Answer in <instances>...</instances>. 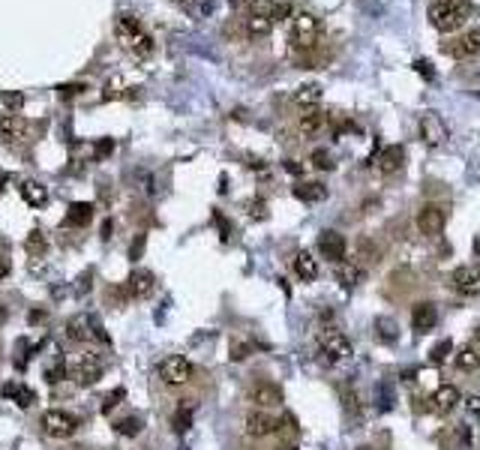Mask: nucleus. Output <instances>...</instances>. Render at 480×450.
Listing matches in <instances>:
<instances>
[{
  "instance_id": "obj_35",
  "label": "nucleus",
  "mask_w": 480,
  "mask_h": 450,
  "mask_svg": "<svg viewBox=\"0 0 480 450\" xmlns=\"http://www.w3.org/2000/svg\"><path fill=\"white\" fill-rule=\"evenodd\" d=\"M142 429H144V420L135 417V415H130V417H123V420L115 423V432L123 435V439H135V435L142 432Z\"/></svg>"
},
{
  "instance_id": "obj_42",
  "label": "nucleus",
  "mask_w": 480,
  "mask_h": 450,
  "mask_svg": "<svg viewBox=\"0 0 480 450\" xmlns=\"http://www.w3.org/2000/svg\"><path fill=\"white\" fill-rule=\"evenodd\" d=\"M309 162H312V166H315V168H319V171H331V168H333V156H331V154H327V150H324V147H319V150H312V156H309Z\"/></svg>"
},
{
  "instance_id": "obj_49",
  "label": "nucleus",
  "mask_w": 480,
  "mask_h": 450,
  "mask_svg": "<svg viewBox=\"0 0 480 450\" xmlns=\"http://www.w3.org/2000/svg\"><path fill=\"white\" fill-rule=\"evenodd\" d=\"M378 399H382V403H378V408H382V411H390V408H394V391H390V387L378 384Z\"/></svg>"
},
{
  "instance_id": "obj_51",
  "label": "nucleus",
  "mask_w": 480,
  "mask_h": 450,
  "mask_svg": "<svg viewBox=\"0 0 480 450\" xmlns=\"http://www.w3.org/2000/svg\"><path fill=\"white\" fill-rule=\"evenodd\" d=\"M60 379H67V367H63V364H57V367H52V369L45 372V381H48V384H57Z\"/></svg>"
},
{
  "instance_id": "obj_18",
  "label": "nucleus",
  "mask_w": 480,
  "mask_h": 450,
  "mask_svg": "<svg viewBox=\"0 0 480 450\" xmlns=\"http://www.w3.org/2000/svg\"><path fill=\"white\" fill-rule=\"evenodd\" d=\"M402 166H406V147L402 144H390V147H384L382 154H378V171H382L384 178L396 174Z\"/></svg>"
},
{
  "instance_id": "obj_33",
  "label": "nucleus",
  "mask_w": 480,
  "mask_h": 450,
  "mask_svg": "<svg viewBox=\"0 0 480 450\" xmlns=\"http://www.w3.org/2000/svg\"><path fill=\"white\" fill-rule=\"evenodd\" d=\"M457 367L462 372H472L480 367V348L477 345H462L459 352H457Z\"/></svg>"
},
{
  "instance_id": "obj_54",
  "label": "nucleus",
  "mask_w": 480,
  "mask_h": 450,
  "mask_svg": "<svg viewBox=\"0 0 480 450\" xmlns=\"http://www.w3.org/2000/svg\"><path fill=\"white\" fill-rule=\"evenodd\" d=\"M414 69H418V72L423 75V79H435V69H429L426 60H418V64H414Z\"/></svg>"
},
{
  "instance_id": "obj_27",
  "label": "nucleus",
  "mask_w": 480,
  "mask_h": 450,
  "mask_svg": "<svg viewBox=\"0 0 480 450\" xmlns=\"http://www.w3.org/2000/svg\"><path fill=\"white\" fill-rule=\"evenodd\" d=\"M360 277H363L360 267L351 265V261H339V265H336V279H339V285H343L345 292L355 289V285L360 282Z\"/></svg>"
},
{
  "instance_id": "obj_39",
  "label": "nucleus",
  "mask_w": 480,
  "mask_h": 450,
  "mask_svg": "<svg viewBox=\"0 0 480 450\" xmlns=\"http://www.w3.org/2000/svg\"><path fill=\"white\" fill-rule=\"evenodd\" d=\"M273 6H276V0H249V4H246L249 16H256V18H270Z\"/></svg>"
},
{
  "instance_id": "obj_32",
  "label": "nucleus",
  "mask_w": 480,
  "mask_h": 450,
  "mask_svg": "<svg viewBox=\"0 0 480 450\" xmlns=\"http://www.w3.org/2000/svg\"><path fill=\"white\" fill-rule=\"evenodd\" d=\"M358 258L363 261V265H375L378 258H382V249H378V243L372 241V237H358Z\"/></svg>"
},
{
  "instance_id": "obj_26",
  "label": "nucleus",
  "mask_w": 480,
  "mask_h": 450,
  "mask_svg": "<svg viewBox=\"0 0 480 450\" xmlns=\"http://www.w3.org/2000/svg\"><path fill=\"white\" fill-rule=\"evenodd\" d=\"M375 336H378V340H382L384 345H396V342H399V324H396L394 318H387V316L375 318Z\"/></svg>"
},
{
  "instance_id": "obj_2",
  "label": "nucleus",
  "mask_w": 480,
  "mask_h": 450,
  "mask_svg": "<svg viewBox=\"0 0 480 450\" xmlns=\"http://www.w3.org/2000/svg\"><path fill=\"white\" fill-rule=\"evenodd\" d=\"M469 9H472V0H435V4L429 6V24H433L438 33H453L462 28Z\"/></svg>"
},
{
  "instance_id": "obj_12",
  "label": "nucleus",
  "mask_w": 480,
  "mask_h": 450,
  "mask_svg": "<svg viewBox=\"0 0 480 450\" xmlns=\"http://www.w3.org/2000/svg\"><path fill=\"white\" fill-rule=\"evenodd\" d=\"M249 399L264 411V408H280L285 396H282V387H280V384H273V381H258V384H252Z\"/></svg>"
},
{
  "instance_id": "obj_28",
  "label": "nucleus",
  "mask_w": 480,
  "mask_h": 450,
  "mask_svg": "<svg viewBox=\"0 0 480 450\" xmlns=\"http://www.w3.org/2000/svg\"><path fill=\"white\" fill-rule=\"evenodd\" d=\"M295 273L303 279V282H312L315 277H319V265H315V258L309 253H297L295 258Z\"/></svg>"
},
{
  "instance_id": "obj_10",
  "label": "nucleus",
  "mask_w": 480,
  "mask_h": 450,
  "mask_svg": "<svg viewBox=\"0 0 480 450\" xmlns=\"http://www.w3.org/2000/svg\"><path fill=\"white\" fill-rule=\"evenodd\" d=\"M319 253L327 258V261H333V265H339V261H345V253H348V243H345V237L333 231V229H327L319 234Z\"/></svg>"
},
{
  "instance_id": "obj_53",
  "label": "nucleus",
  "mask_w": 480,
  "mask_h": 450,
  "mask_svg": "<svg viewBox=\"0 0 480 450\" xmlns=\"http://www.w3.org/2000/svg\"><path fill=\"white\" fill-rule=\"evenodd\" d=\"M465 411L474 415V417H480V396H469V399H465Z\"/></svg>"
},
{
  "instance_id": "obj_55",
  "label": "nucleus",
  "mask_w": 480,
  "mask_h": 450,
  "mask_svg": "<svg viewBox=\"0 0 480 450\" xmlns=\"http://www.w3.org/2000/svg\"><path fill=\"white\" fill-rule=\"evenodd\" d=\"M9 270H12V265H9V258L0 253V282H4L6 277H9Z\"/></svg>"
},
{
  "instance_id": "obj_31",
  "label": "nucleus",
  "mask_w": 480,
  "mask_h": 450,
  "mask_svg": "<svg viewBox=\"0 0 480 450\" xmlns=\"http://www.w3.org/2000/svg\"><path fill=\"white\" fill-rule=\"evenodd\" d=\"M24 249H28L30 258H42L48 253V237L42 234V229H33L28 234V241H24Z\"/></svg>"
},
{
  "instance_id": "obj_43",
  "label": "nucleus",
  "mask_w": 480,
  "mask_h": 450,
  "mask_svg": "<svg viewBox=\"0 0 480 450\" xmlns=\"http://www.w3.org/2000/svg\"><path fill=\"white\" fill-rule=\"evenodd\" d=\"M213 225H217V229H219V237H222V243H229L232 241V222L229 219H225V214H222V210H213Z\"/></svg>"
},
{
  "instance_id": "obj_4",
  "label": "nucleus",
  "mask_w": 480,
  "mask_h": 450,
  "mask_svg": "<svg viewBox=\"0 0 480 450\" xmlns=\"http://www.w3.org/2000/svg\"><path fill=\"white\" fill-rule=\"evenodd\" d=\"M40 427L48 439L63 442V439H72L75 435V429H79V417L69 415V411H63V408H48L40 417Z\"/></svg>"
},
{
  "instance_id": "obj_24",
  "label": "nucleus",
  "mask_w": 480,
  "mask_h": 450,
  "mask_svg": "<svg viewBox=\"0 0 480 450\" xmlns=\"http://www.w3.org/2000/svg\"><path fill=\"white\" fill-rule=\"evenodd\" d=\"M295 198H300V202H307V204L324 202V198H327V186L319 183V180H312V183H297V186H295Z\"/></svg>"
},
{
  "instance_id": "obj_25",
  "label": "nucleus",
  "mask_w": 480,
  "mask_h": 450,
  "mask_svg": "<svg viewBox=\"0 0 480 450\" xmlns=\"http://www.w3.org/2000/svg\"><path fill=\"white\" fill-rule=\"evenodd\" d=\"M21 198L28 202L30 207H42L48 202V190L40 183V180H24L21 183Z\"/></svg>"
},
{
  "instance_id": "obj_9",
  "label": "nucleus",
  "mask_w": 480,
  "mask_h": 450,
  "mask_svg": "<svg viewBox=\"0 0 480 450\" xmlns=\"http://www.w3.org/2000/svg\"><path fill=\"white\" fill-rule=\"evenodd\" d=\"M244 429H246L249 439H268V435H273L276 429H280V420L258 408V411H249V415H246Z\"/></svg>"
},
{
  "instance_id": "obj_52",
  "label": "nucleus",
  "mask_w": 480,
  "mask_h": 450,
  "mask_svg": "<svg viewBox=\"0 0 480 450\" xmlns=\"http://www.w3.org/2000/svg\"><path fill=\"white\" fill-rule=\"evenodd\" d=\"M48 318V309H30L28 312V324H42Z\"/></svg>"
},
{
  "instance_id": "obj_41",
  "label": "nucleus",
  "mask_w": 480,
  "mask_h": 450,
  "mask_svg": "<svg viewBox=\"0 0 480 450\" xmlns=\"http://www.w3.org/2000/svg\"><path fill=\"white\" fill-rule=\"evenodd\" d=\"M126 399V387H115L111 393H105V399H103V415H111L120 403Z\"/></svg>"
},
{
  "instance_id": "obj_61",
  "label": "nucleus",
  "mask_w": 480,
  "mask_h": 450,
  "mask_svg": "<svg viewBox=\"0 0 480 450\" xmlns=\"http://www.w3.org/2000/svg\"><path fill=\"white\" fill-rule=\"evenodd\" d=\"M276 450H300V447H295V444H282V447H276Z\"/></svg>"
},
{
  "instance_id": "obj_7",
  "label": "nucleus",
  "mask_w": 480,
  "mask_h": 450,
  "mask_svg": "<svg viewBox=\"0 0 480 450\" xmlns=\"http://www.w3.org/2000/svg\"><path fill=\"white\" fill-rule=\"evenodd\" d=\"M28 139H30V123L21 115H0V142L24 144Z\"/></svg>"
},
{
  "instance_id": "obj_16",
  "label": "nucleus",
  "mask_w": 480,
  "mask_h": 450,
  "mask_svg": "<svg viewBox=\"0 0 480 450\" xmlns=\"http://www.w3.org/2000/svg\"><path fill=\"white\" fill-rule=\"evenodd\" d=\"M435 324H438L435 304L423 300V304H418V306L411 309V328H414V333H429V330H435Z\"/></svg>"
},
{
  "instance_id": "obj_44",
  "label": "nucleus",
  "mask_w": 480,
  "mask_h": 450,
  "mask_svg": "<svg viewBox=\"0 0 480 450\" xmlns=\"http://www.w3.org/2000/svg\"><path fill=\"white\" fill-rule=\"evenodd\" d=\"M0 103H4V105L12 111V115H16V111L24 105V96H21L18 91H4V93H0Z\"/></svg>"
},
{
  "instance_id": "obj_22",
  "label": "nucleus",
  "mask_w": 480,
  "mask_h": 450,
  "mask_svg": "<svg viewBox=\"0 0 480 450\" xmlns=\"http://www.w3.org/2000/svg\"><path fill=\"white\" fill-rule=\"evenodd\" d=\"M67 340L69 342H87L91 340V316H72L67 321Z\"/></svg>"
},
{
  "instance_id": "obj_20",
  "label": "nucleus",
  "mask_w": 480,
  "mask_h": 450,
  "mask_svg": "<svg viewBox=\"0 0 480 450\" xmlns=\"http://www.w3.org/2000/svg\"><path fill=\"white\" fill-rule=\"evenodd\" d=\"M93 210H96L93 202H75V204H69L67 217H63V225H67V229H87V225L93 222Z\"/></svg>"
},
{
  "instance_id": "obj_13",
  "label": "nucleus",
  "mask_w": 480,
  "mask_h": 450,
  "mask_svg": "<svg viewBox=\"0 0 480 450\" xmlns=\"http://www.w3.org/2000/svg\"><path fill=\"white\" fill-rule=\"evenodd\" d=\"M450 289L465 297H477L480 294V270L477 267H457L450 273Z\"/></svg>"
},
{
  "instance_id": "obj_46",
  "label": "nucleus",
  "mask_w": 480,
  "mask_h": 450,
  "mask_svg": "<svg viewBox=\"0 0 480 450\" xmlns=\"http://www.w3.org/2000/svg\"><path fill=\"white\" fill-rule=\"evenodd\" d=\"M144 249H147V234H135V241H132V246H130V258L138 261V258L144 255Z\"/></svg>"
},
{
  "instance_id": "obj_21",
  "label": "nucleus",
  "mask_w": 480,
  "mask_h": 450,
  "mask_svg": "<svg viewBox=\"0 0 480 450\" xmlns=\"http://www.w3.org/2000/svg\"><path fill=\"white\" fill-rule=\"evenodd\" d=\"M4 396L12 399L18 408H30L36 403V393L30 391L28 384H21V381H12V384H4Z\"/></svg>"
},
{
  "instance_id": "obj_36",
  "label": "nucleus",
  "mask_w": 480,
  "mask_h": 450,
  "mask_svg": "<svg viewBox=\"0 0 480 450\" xmlns=\"http://www.w3.org/2000/svg\"><path fill=\"white\" fill-rule=\"evenodd\" d=\"M270 30H273L270 18H256V16L246 18V36H252V40H261V36H268Z\"/></svg>"
},
{
  "instance_id": "obj_59",
  "label": "nucleus",
  "mask_w": 480,
  "mask_h": 450,
  "mask_svg": "<svg viewBox=\"0 0 480 450\" xmlns=\"http://www.w3.org/2000/svg\"><path fill=\"white\" fill-rule=\"evenodd\" d=\"M285 171L288 174H303V166H297L295 159H285Z\"/></svg>"
},
{
  "instance_id": "obj_3",
  "label": "nucleus",
  "mask_w": 480,
  "mask_h": 450,
  "mask_svg": "<svg viewBox=\"0 0 480 450\" xmlns=\"http://www.w3.org/2000/svg\"><path fill=\"white\" fill-rule=\"evenodd\" d=\"M288 40H292L295 52H312L321 40V21L309 16V12H300L292 18V30H288Z\"/></svg>"
},
{
  "instance_id": "obj_62",
  "label": "nucleus",
  "mask_w": 480,
  "mask_h": 450,
  "mask_svg": "<svg viewBox=\"0 0 480 450\" xmlns=\"http://www.w3.org/2000/svg\"><path fill=\"white\" fill-rule=\"evenodd\" d=\"M474 340H480V321L474 324Z\"/></svg>"
},
{
  "instance_id": "obj_15",
  "label": "nucleus",
  "mask_w": 480,
  "mask_h": 450,
  "mask_svg": "<svg viewBox=\"0 0 480 450\" xmlns=\"http://www.w3.org/2000/svg\"><path fill=\"white\" fill-rule=\"evenodd\" d=\"M421 139L429 144V147H441L447 142V127H445V120H441L435 111L433 115H423L421 117Z\"/></svg>"
},
{
  "instance_id": "obj_48",
  "label": "nucleus",
  "mask_w": 480,
  "mask_h": 450,
  "mask_svg": "<svg viewBox=\"0 0 480 450\" xmlns=\"http://www.w3.org/2000/svg\"><path fill=\"white\" fill-rule=\"evenodd\" d=\"M108 154H115V139H99L93 147V156L96 159H105Z\"/></svg>"
},
{
  "instance_id": "obj_19",
  "label": "nucleus",
  "mask_w": 480,
  "mask_h": 450,
  "mask_svg": "<svg viewBox=\"0 0 480 450\" xmlns=\"http://www.w3.org/2000/svg\"><path fill=\"white\" fill-rule=\"evenodd\" d=\"M445 52L450 57H474L480 52V30H469V33H462L459 40H453L445 45Z\"/></svg>"
},
{
  "instance_id": "obj_47",
  "label": "nucleus",
  "mask_w": 480,
  "mask_h": 450,
  "mask_svg": "<svg viewBox=\"0 0 480 450\" xmlns=\"http://www.w3.org/2000/svg\"><path fill=\"white\" fill-rule=\"evenodd\" d=\"M105 297H108V304L115 300V306H126V304H130V294H126L123 285H115V289H108Z\"/></svg>"
},
{
  "instance_id": "obj_63",
  "label": "nucleus",
  "mask_w": 480,
  "mask_h": 450,
  "mask_svg": "<svg viewBox=\"0 0 480 450\" xmlns=\"http://www.w3.org/2000/svg\"><path fill=\"white\" fill-rule=\"evenodd\" d=\"M358 450H372V447H358Z\"/></svg>"
},
{
  "instance_id": "obj_29",
  "label": "nucleus",
  "mask_w": 480,
  "mask_h": 450,
  "mask_svg": "<svg viewBox=\"0 0 480 450\" xmlns=\"http://www.w3.org/2000/svg\"><path fill=\"white\" fill-rule=\"evenodd\" d=\"M319 99H321V87L319 84H300L295 91V103L300 108H315L319 105Z\"/></svg>"
},
{
  "instance_id": "obj_45",
  "label": "nucleus",
  "mask_w": 480,
  "mask_h": 450,
  "mask_svg": "<svg viewBox=\"0 0 480 450\" xmlns=\"http://www.w3.org/2000/svg\"><path fill=\"white\" fill-rule=\"evenodd\" d=\"M246 210H249L252 219H268V202H261V198H252V202L246 204Z\"/></svg>"
},
{
  "instance_id": "obj_57",
  "label": "nucleus",
  "mask_w": 480,
  "mask_h": 450,
  "mask_svg": "<svg viewBox=\"0 0 480 450\" xmlns=\"http://www.w3.org/2000/svg\"><path fill=\"white\" fill-rule=\"evenodd\" d=\"M457 435H459L462 444H472V429L469 427H457Z\"/></svg>"
},
{
  "instance_id": "obj_14",
  "label": "nucleus",
  "mask_w": 480,
  "mask_h": 450,
  "mask_svg": "<svg viewBox=\"0 0 480 450\" xmlns=\"http://www.w3.org/2000/svg\"><path fill=\"white\" fill-rule=\"evenodd\" d=\"M103 372H105L103 360H99L96 354H84L79 364H75V381H79L81 387H93L99 379H103Z\"/></svg>"
},
{
  "instance_id": "obj_37",
  "label": "nucleus",
  "mask_w": 480,
  "mask_h": 450,
  "mask_svg": "<svg viewBox=\"0 0 480 450\" xmlns=\"http://www.w3.org/2000/svg\"><path fill=\"white\" fill-rule=\"evenodd\" d=\"M450 354H453V342H450V340H441L438 345L429 348V364H433V367H441Z\"/></svg>"
},
{
  "instance_id": "obj_8",
  "label": "nucleus",
  "mask_w": 480,
  "mask_h": 450,
  "mask_svg": "<svg viewBox=\"0 0 480 450\" xmlns=\"http://www.w3.org/2000/svg\"><path fill=\"white\" fill-rule=\"evenodd\" d=\"M445 222H447V210L441 204H423L418 210V231L426 237H435L445 231Z\"/></svg>"
},
{
  "instance_id": "obj_5",
  "label": "nucleus",
  "mask_w": 480,
  "mask_h": 450,
  "mask_svg": "<svg viewBox=\"0 0 480 450\" xmlns=\"http://www.w3.org/2000/svg\"><path fill=\"white\" fill-rule=\"evenodd\" d=\"M193 375H195L193 360L183 357V354H168V357L159 364V379L166 381L168 387H181V384H186V381H193Z\"/></svg>"
},
{
  "instance_id": "obj_56",
  "label": "nucleus",
  "mask_w": 480,
  "mask_h": 450,
  "mask_svg": "<svg viewBox=\"0 0 480 450\" xmlns=\"http://www.w3.org/2000/svg\"><path fill=\"white\" fill-rule=\"evenodd\" d=\"M282 423L288 427V432H292V435H297V432H300V429H297V420H295V415H285V417H282Z\"/></svg>"
},
{
  "instance_id": "obj_60",
  "label": "nucleus",
  "mask_w": 480,
  "mask_h": 450,
  "mask_svg": "<svg viewBox=\"0 0 480 450\" xmlns=\"http://www.w3.org/2000/svg\"><path fill=\"white\" fill-rule=\"evenodd\" d=\"M414 375H418V369H406L402 372V381H414Z\"/></svg>"
},
{
  "instance_id": "obj_11",
  "label": "nucleus",
  "mask_w": 480,
  "mask_h": 450,
  "mask_svg": "<svg viewBox=\"0 0 480 450\" xmlns=\"http://www.w3.org/2000/svg\"><path fill=\"white\" fill-rule=\"evenodd\" d=\"M123 289H126V294H130V300H144V297L154 294V289H156V277H154L150 270H132L130 277H126Z\"/></svg>"
},
{
  "instance_id": "obj_50",
  "label": "nucleus",
  "mask_w": 480,
  "mask_h": 450,
  "mask_svg": "<svg viewBox=\"0 0 480 450\" xmlns=\"http://www.w3.org/2000/svg\"><path fill=\"white\" fill-rule=\"evenodd\" d=\"M288 16H292V4H285V0H276L270 21H282V18H288Z\"/></svg>"
},
{
  "instance_id": "obj_23",
  "label": "nucleus",
  "mask_w": 480,
  "mask_h": 450,
  "mask_svg": "<svg viewBox=\"0 0 480 450\" xmlns=\"http://www.w3.org/2000/svg\"><path fill=\"white\" fill-rule=\"evenodd\" d=\"M324 123H327V115L319 108H307L300 115V132L303 135H319L324 129Z\"/></svg>"
},
{
  "instance_id": "obj_40",
  "label": "nucleus",
  "mask_w": 480,
  "mask_h": 450,
  "mask_svg": "<svg viewBox=\"0 0 480 450\" xmlns=\"http://www.w3.org/2000/svg\"><path fill=\"white\" fill-rule=\"evenodd\" d=\"M84 91H87V84H84V81H67V84H57V96L63 99V103H69V99L81 96Z\"/></svg>"
},
{
  "instance_id": "obj_17",
  "label": "nucleus",
  "mask_w": 480,
  "mask_h": 450,
  "mask_svg": "<svg viewBox=\"0 0 480 450\" xmlns=\"http://www.w3.org/2000/svg\"><path fill=\"white\" fill-rule=\"evenodd\" d=\"M457 403H459V391L453 384H441L438 391L433 393V399H429V408L435 411V415H450L453 408H457Z\"/></svg>"
},
{
  "instance_id": "obj_30",
  "label": "nucleus",
  "mask_w": 480,
  "mask_h": 450,
  "mask_svg": "<svg viewBox=\"0 0 480 450\" xmlns=\"http://www.w3.org/2000/svg\"><path fill=\"white\" fill-rule=\"evenodd\" d=\"M339 399H343V408H345L348 417H360V396L348 381L339 384Z\"/></svg>"
},
{
  "instance_id": "obj_58",
  "label": "nucleus",
  "mask_w": 480,
  "mask_h": 450,
  "mask_svg": "<svg viewBox=\"0 0 480 450\" xmlns=\"http://www.w3.org/2000/svg\"><path fill=\"white\" fill-rule=\"evenodd\" d=\"M111 234H115V222H111V219H105V222H103V234H99V237H103V241H108Z\"/></svg>"
},
{
  "instance_id": "obj_6",
  "label": "nucleus",
  "mask_w": 480,
  "mask_h": 450,
  "mask_svg": "<svg viewBox=\"0 0 480 450\" xmlns=\"http://www.w3.org/2000/svg\"><path fill=\"white\" fill-rule=\"evenodd\" d=\"M319 345H321V352L327 354V360H331V364H336V360H348L351 354H355L351 342H348L336 328H324V330H319Z\"/></svg>"
},
{
  "instance_id": "obj_38",
  "label": "nucleus",
  "mask_w": 480,
  "mask_h": 450,
  "mask_svg": "<svg viewBox=\"0 0 480 450\" xmlns=\"http://www.w3.org/2000/svg\"><path fill=\"white\" fill-rule=\"evenodd\" d=\"M249 354H252V342H246V340H232V345H229V360H234V364H244Z\"/></svg>"
},
{
  "instance_id": "obj_34",
  "label": "nucleus",
  "mask_w": 480,
  "mask_h": 450,
  "mask_svg": "<svg viewBox=\"0 0 480 450\" xmlns=\"http://www.w3.org/2000/svg\"><path fill=\"white\" fill-rule=\"evenodd\" d=\"M193 417H195V405H181L171 415V429L174 432H189L193 429Z\"/></svg>"
},
{
  "instance_id": "obj_1",
  "label": "nucleus",
  "mask_w": 480,
  "mask_h": 450,
  "mask_svg": "<svg viewBox=\"0 0 480 450\" xmlns=\"http://www.w3.org/2000/svg\"><path fill=\"white\" fill-rule=\"evenodd\" d=\"M115 33H118L120 48L126 54H132L135 60L154 54V36L142 28V21H138L135 16H120L118 24H115Z\"/></svg>"
}]
</instances>
